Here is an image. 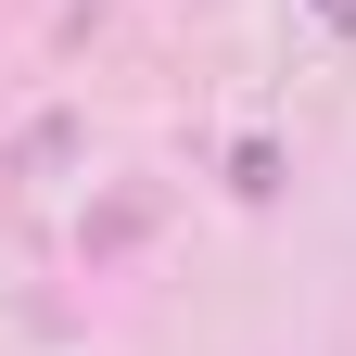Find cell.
<instances>
[{
	"label": "cell",
	"instance_id": "1",
	"mask_svg": "<svg viewBox=\"0 0 356 356\" xmlns=\"http://www.w3.org/2000/svg\"><path fill=\"white\" fill-rule=\"evenodd\" d=\"M153 216H165V204L140 191V178H127V191H102V204H89V267H115V254H140V242H153Z\"/></svg>",
	"mask_w": 356,
	"mask_h": 356
},
{
	"label": "cell",
	"instance_id": "2",
	"mask_svg": "<svg viewBox=\"0 0 356 356\" xmlns=\"http://www.w3.org/2000/svg\"><path fill=\"white\" fill-rule=\"evenodd\" d=\"M0 165H13V178H64V165H76V102H51V115H26V127H13V153H0Z\"/></svg>",
	"mask_w": 356,
	"mask_h": 356
},
{
	"label": "cell",
	"instance_id": "3",
	"mask_svg": "<svg viewBox=\"0 0 356 356\" xmlns=\"http://www.w3.org/2000/svg\"><path fill=\"white\" fill-rule=\"evenodd\" d=\"M229 191H242V204H280V140H242V153H229Z\"/></svg>",
	"mask_w": 356,
	"mask_h": 356
}]
</instances>
